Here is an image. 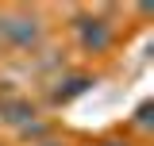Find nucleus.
I'll return each mask as SVG.
<instances>
[{
	"label": "nucleus",
	"mask_w": 154,
	"mask_h": 146,
	"mask_svg": "<svg viewBox=\"0 0 154 146\" xmlns=\"http://www.w3.org/2000/svg\"><path fill=\"white\" fill-rule=\"evenodd\" d=\"M4 35L12 38L16 46H31L38 38V23L35 19H27V16H19V19H4Z\"/></svg>",
	"instance_id": "nucleus-1"
}]
</instances>
